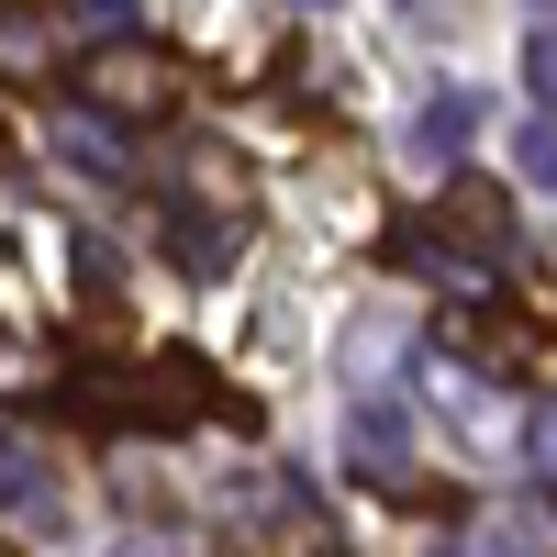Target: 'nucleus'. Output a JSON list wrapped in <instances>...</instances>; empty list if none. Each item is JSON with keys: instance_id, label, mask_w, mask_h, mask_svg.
Returning a JSON list of instances; mask_svg holds the SVG:
<instances>
[{"instance_id": "obj_1", "label": "nucleus", "mask_w": 557, "mask_h": 557, "mask_svg": "<svg viewBox=\"0 0 557 557\" xmlns=\"http://www.w3.org/2000/svg\"><path fill=\"white\" fill-rule=\"evenodd\" d=\"M380 257H391V268H412V278H435V290H446V301H469V312H491V301H502V257H491V246H469V235H457V223H435V212L391 223Z\"/></svg>"}, {"instance_id": "obj_2", "label": "nucleus", "mask_w": 557, "mask_h": 557, "mask_svg": "<svg viewBox=\"0 0 557 557\" xmlns=\"http://www.w3.org/2000/svg\"><path fill=\"white\" fill-rule=\"evenodd\" d=\"M78 101L101 112V123H157V112L178 101V57H157V45H134V34H112L101 57L78 67Z\"/></svg>"}, {"instance_id": "obj_3", "label": "nucleus", "mask_w": 557, "mask_h": 557, "mask_svg": "<svg viewBox=\"0 0 557 557\" xmlns=\"http://www.w3.org/2000/svg\"><path fill=\"white\" fill-rule=\"evenodd\" d=\"M67 513V480H57V446L45 435H23V424H0V524H23V535H45Z\"/></svg>"}, {"instance_id": "obj_4", "label": "nucleus", "mask_w": 557, "mask_h": 557, "mask_svg": "<svg viewBox=\"0 0 557 557\" xmlns=\"http://www.w3.org/2000/svg\"><path fill=\"white\" fill-rule=\"evenodd\" d=\"M480 123H491L480 89H435V101L401 123V157H412V168H457V157L480 146Z\"/></svg>"}, {"instance_id": "obj_5", "label": "nucleus", "mask_w": 557, "mask_h": 557, "mask_svg": "<svg viewBox=\"0 0 557 557\" xmlns=\"http://www.w3.org/2000/svg\"><path fill=\"white\" fill-rule=\"evenodd\" d=\"M412 357V312L401 301H368L346 323V391H391V368Z\"/></svg>"}, {"instance_id": "obj_6", "label": "nucleus", "mask_w": 557, "mask_h": 557, "mask_svg": "<svg viewBox=\"0 0 557 557\" xmlns=\"http://www.w3.org/2000/svg\"><path fill=\"white\" fill-rule=\"evenodd\" d=\"M346 446H357V469L401 480V469H412V412H401L391 391H357V401H346Z\"/></svg>"}, {"instance_id": "obj_7", "label": "nucleus", "mask_w": 557, "mask_h": 557, "mask_svg": "<svg viewBox=\"0 0 557 557\" xmlns=\"http://www.w3.org/2000/svg\"><path fill=\"white\" fill-rule=\"evenodd\" d=\"M246 257V212H168V268L178 278H223V268H235Z\"/></svg>"}, {"instance_id": "obj_8", "label": "nucleus", "mask_w": 557, "mask_h": 557, "mask_svg": "<svg viewBox=\"0 0 557 557\" xmlns=\"http://www.w3.org/2000/svg\"><path fill=\"white\" fill-rule=\"evenodd\" d=\"M45 146H57L67 168H89V178H123V168H134V134H123V123H101L89 101H67L57 123H45Z\"/></svg>"}, {"instance_id": "obj_9", "label": "nucleus", "mask_w": 557, "mask_h": 557, "mask_svg": "<svg viewBox=\"0 0 557 557\" xmlns=\"http://www.w3.org/2000/svg\"><path fill=\"white\" fill-rule=\"evenodd\" d=\"M424 380H435V412H457V424H491V412H502V391H491V368H469V357H435Z\"/></svg>"}, {"instance_id": "obj_10", "label": "nucleus", "mask_w": 557, "mask_h": 557, "mask_svg": "<svg viewBox=\"0 0 557 557\" xmlns=\"http://www.w3.org/2000/svg\"><path fill=\"white\" fill-rule=\"evenodd\" d=\"M546 546V524H524V513H480L457 546H435V557H535Z\"/></svg>"}, {"instance_id": "obj_11", "label": "nucleus", "mask_w": 557, "mask_h": 557, "mask_svg": "<svg viewBox=\"0 0 557 557\" xmlns=\"http://www.w3.org/2000/svg\"><path fill=\"white\" fill-rule=\"evenodd\" d=\"M0 67H12V78H45V67H57V45H45L23 12H0Z\"/></svg>"}, {"instance_id": "obj_12", "label": "nucleus", "mask_w": 557, "mask_h": 557, "mask_svg": "<svg viewBox=\"0 0 557 557\" xmlns=\"http://www.w3.org/2000/svg\"><path fill=\"white\" fill-rule=\"evenodd\" d=\"M524 89H535V101L557 112V12H546V23L524 34Z\"/></svg>"}, {"instance_id": "obj_13", "label": "nucleus", "mask_w": 557, "mask_h": 557, "mask_svg": "<svg viewBox=\"0 0 557 557\" xmlns=\"http://www.w3.org/2000/svg\"><path fill=\"white\" fill-rule=\"evenodd\" d=\"M524 178H535V190H557V112L524 123Z\"/></svg>"}, {"instance_id": "obj_14", "label": "nucleus", "mask_w": 557, "mask_h": 557, "mask_svg": "<svg viewBox=\"0 0 557 557\" xmlns=\"http://www.w3.org/2000/svg\"><path fill=\"white\" fill-rule=\"evenodd\" d=\"M524 446H535V469H546V491H557V401L524 412Z\"/></svg>"}, {"instance_id": "obj_15", "label": "nucleus", "mask_w": 557, "mask_h": 557, "mask_svg": "<svg viewBox=\"0 0 557 557\" xmlns=\"http://www.w3.org/2000/svg\"><path fill=\"white\" fill-rule=\"evenodd\" d=\"M101 557H190V546H178V535H157V524H123Z\"/></svg>"}, {"instance_id": "obj_16", "label": "nucleus", "mask_w": 557, "mask_h": 557, "mask_svg": "<svg viewBox=\"0 0 557 557\" xmlns=\"http://www.w3.org/2000/svg\"><path fill=\"white\" fill-rule=\"evenodd\" d=\"M67 12H78L89 34H134V0H67Z\"/></svg>"}, {"instance_id": "obj_17", "label": "nucleus", "mask_w": 557, "mask_h": 557, "mask_svg": "<svg viewBox=\"0 0 557 557\" xmlns=\"http://www.w3.org/2000/svg\"><path fill=\"white\" fill-rule=\"evenodd\" d=\"M301 12H323V0H301Z\"/></svg>"}]
</instances>
